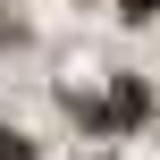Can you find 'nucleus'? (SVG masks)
Instances as JSON below:
<instances>
[{"label": "nucleus", "mask_w": 160, "mask_h": 160, "mask_svg": "<svg viewBox=\"0 0 160 160\" xmlns=\"http://www.w3.org/2000/svg\"><path fill=\"white\" fill-rule=\"evenodd\" d=\"M143 118H152V84H143V76L110 84V93H101V101L84 110V127H93V135H135Z\"/></svg>", "instance_id": "obj_1"}, {"label": "nucleus", "mask_w": 160, "mask_h": 160, "mask_svg": "<svg viewBox=\"0 0 160 160\" xmlns=\"http://www.w3.org/2000/svg\"><path fill=\"white\" fill-rule=\"evenodd\" d=\"M0 160H34V143H25V135H8V127H0Z\"/></svg>", "instance_id": "obj_2"}, {"label": "nucleus", "mask_w": 160, "mask_h": 160, "mask_svg": "<svg viewBox=\"0 0 160 160\" xmlns=\"http://www.w3.org/2000/svg\"><path fill=\"white\" fill-rule=\"evenodd\" d=\"M118 8H127V17H152V8H160V0H118Z\"/></svg>", "instance_id": "obj_3"}]
</instances>
